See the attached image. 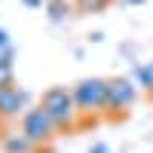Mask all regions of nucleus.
<instances>
[{
  "label": "nucleus",
  "mask_w": 153,
  "mask_h": 153,
  "mask_svg": "<svg viewBox=\"0 0 153 153\" xmlns=\"http://www.w3.org/2000/svg\"><path fill=\"white\" fill-rule=\"evenodd\" d=\"M40 107L49 113V120L55 123V129H68V126L74 123L76 101H74V92H68L65 86H52L49 92H43Z\"/></svg>",
  "instance_id": "1"
},
{
  "label": "nucleus",
  "mask_w": 153,
  "mask_h": 153,
  "mask_svg": "<svg viewBox=\"0 0 153 153\" xmlns=\"http://www.w3.org/2000/svg\"><path fill=\"white\" fill-rule=\"evenodd\" d=\"M74 101H76V110H83V113L104 110L107 80H83V83H76L74 86Z\"/></svg>",
  "instance_id": "2"
},
{
  "label": "nucleus",
  "mask_w": 153,
  "mask_h": 153,
  "mask_svg": "<svg viewBox=\"0 0 153 153\" xmlns=\"http://www.w3.org/2000/svg\"><path fill=\"white\" fill-rule=\"evenodd\" d=\"M52 132H55V123L49 120V113H46L43 107H31V110L22 117V135L28 138L31 144H43V141H49V138H52Z\"/></svg>",
  "instance_id": "3"
},
{
  "label": "nucleus",
  "mask_w": 153,
  "mask_h": 153,
  "mask_svg": "<svg viewBox=\"0 0 153 153\" xmlns=\"http://www.w3.org/2000/svg\"><path fill=\"white\" fill-rule=\"evenodd\" d=\"M138 95V86L135 80H107V101H104V110H126L135 101Z\"/></svg>",
  "instance_id": "4"
},
{
  "label": "nucleus",
  "mask_w": 153,
  "mask_h": 153,
  "mask_svg": "<svg viewBox=\"0 0 153 153\" xmlns=\"http://www.w3.org/2000/svg\"><path fill=\"white\" fill-rule=\"evenodd\" d=\"M28 107V92L25 89H19V86H6V89H0V117H6V120H12V117H25V110Z\"/></svg>",
  "instance_id": "5"
},
{
  "label": "nucleus",
  "mask_w": 153,
  "mask_h": 153,
  "mask_svg": "<svg viewBox=\"0 0 153 153\" xmlns=\"http://www.w3.org/2000/svg\"><path fill=\"white\" fill-rule=\"evenodd\" d=\"M3 150H6V153H31L34 144H31L25 135H6V138H3Z\"/></svg>",
  "instance_id": "6"
},
{
  "label": "nucleus",
  "mask_w": 153,
  "mask_h": 153,
  "mask_svg": "<svg viewBox=\"0 0 153 153\" xmlns=\"http://www.w3.org/2000/svg\"><path fill=\"white\" fill-rule=\"evenodd\" d=\"M135 83H141L144 89H150V92H153V61L135 68Z\"/></svg>",
  "instance_id": "7"
},
{
  "label": "nucleus",
  "mask_w": 153,
  "mask_h": 153,
  "mask_svg": "<svg viewBox=\"0 0 153 153\" xmlns=\"http://www.w3.org/2000/svg\"><path fill=\"white\" fill-rule=\"evenodd\" d=\"M46 12H49V19L52 22H61L68 16V0H49L46 3Z\"/></svg>",
  "instance_id": "8"
},
{
  "label": "nucleus",
  "mask_w": 153,
  "mask_h": 153,
  "mask_svg": "<svg viewBox=\"0 0 153 153\" xmlns=\"http://www.w3.org/2000/svg\"><path fill=\"white\" fill-rule=\"evenodd\" d=\"M110 0H76V9L80 12H101V9H107Z\"/></svg>",
  "instance_id": "9"
},
{
  "label": "nucleus",
  "mask_w": 153,
  "mask_h": 153,
  "mask_svg": "<svg viewBox=\"0 0 153 153\" xmlns=\"http://www.w3.org/2000/svg\"><path fill=\"white\" fill-rule=\"evenodd\" d=\"M12 55H16V49L9 46H0V68H12Z\"/></svg>",
  "instance_id": "10"
},
{
  "label": "nucleus",
  "mask_w": 153,
  "mask_h": 153,
  "mask_svg": "<svg viewBox=\"0 0 153 153\" xmlns=\"http://www.w3.org/2000/svg\"><path fill=\"white\" fill-rule=\"evenodd\" d=\"M12 86V68H0V89Z\"/></svg>",
  "instance_id": "11"
},
{
  "label": "nucleus",
  "mask_w": 153,
  "mask_h": 153,
  "mask_svg": "<svg viewBox=\"0 0 153 153\" xmlns=\"http://www.w3.org/2000/svg\"><path fill=\"white\" fill-rule=\"evenodd\" d=\"M89 153H110V147H107V144H92Z\"/></svg>",
  "instance_id": "12"
},
{
  "label": "nucleus",
  "mask_w": 153,
  "mask_h": 153,
  "mask_svg": "<svg viewBox=\"0 0 153 153\" xmlns=\"http://www.w3.org/2000/svg\"><path fill=\"white\" fill-rule=\"evenodd\" d=\"M25 6H31V9H37V6H43V3H49V0H22Z\"/></svg>",
  "instance_id": "13"
},
{
  "label": "nucleus",
  "mask_w": 153,
  "mask_h": 153,
  "mask_svg": "<svg viewBox=\"0 0 153 153\" xmlns=\"http://www.w3.org/2000/svg\"><path fill=\"white\" fill-rule=\"evenodd\" d=\"M12 40H9V34H6V28H0V46H9Z\"/></svg>",
  "instance_id": "14"
},
{
  "label": "nucleus",
  "mask_w": 153,
  "mask_h": 153,
  "mask_svg": "<svg viewBox=\"0 0 153 153\" xmlns=\"http://www.w3.org/2000/svg\"><path fill=\"white\" fill-rule=\"evenodd\" d=\"M126 6H141V3H147V0H123Z\"/></svg>",
  "instance_id": "15"
}]
</instances>
